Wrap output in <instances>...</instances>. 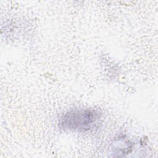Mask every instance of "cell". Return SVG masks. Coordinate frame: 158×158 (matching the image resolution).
Here are the masks:
<instances>
[{"label":"cell","instance_id":"6da1fadb","mask_svg":"<svg viewBox=\"0 0 158 158\" xmlns=\"http://www.w3.org/2000/svg\"><path fill=\"white\" fill-rule=\"evenodd\" d=\"M98 118V114L93 110L81 109L69 112L62 118L61 124L70 130H88Z\"/></svg>","mask_w":158,"mask_h":158}]
</instances>
